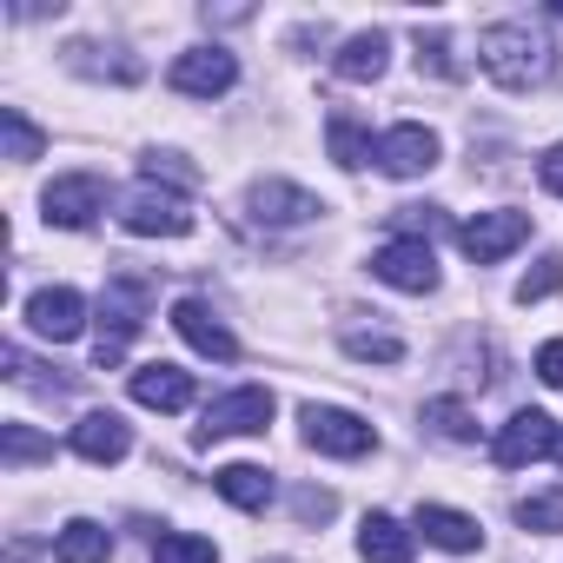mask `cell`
I'll list each match as a JSON object with an SVG mask.
<instances>
[{
    "label": "cell",
    "instance_id": "6da1fadb",
    "mask_svg": "<svg viewBox=\"0 0 563 563\" xmlns=\"http://www.w3.org/2000/svg\"><path fill=\"white\" fill-rule=\"evenodd\" d=\"M550 54H556V47H550L530 21H497V27L477 34V67H484L504 93L537 87V80L550 74Z\"/></svg>",
    "mask_w": 563,
    "mask_h": 563
},
{
    "label": "cell",
    "instance_id": "7a4b0ae2",
    "mask_svg": "<svg viewBox=\"0 0 563 563\" xmlns=\"http://www.w3.org/2000/svg\"><path fill=\"white\" fill-rule=\"evenodd\" d=\"M146 306H153V286H146L140 272L107 278V299H100V339H93V365H100V372L126 358L133 332L146 325Z\"/></svg>",
    "mask_w": 563,
    "mask_h": 563
},
{
    "label": "cell",
    "instance_id": "3957f363",
    "mask_svg": "<svg viewBox=\"0 0 563 563\" xmlns=\"http://www.w3.org/2000/svg\"><path fill=\"white\" fill-rule=\"evenodd\" d=\"M299 424H306V444L325 451V457H365L378 444V431L358 411H345V405H306Z\"/></svg>",
    "mask_w": 563,
    "mask_h": 563
},
{
    "label": "cell",
    "instance_id": "277c9868",
    "mask_svg": "<svg viewBox=\"0 0 563 563\" xmlns=\"http://www.w3.org/2000/svg\"><path fill=\"white\" fill-rule=\"evenodd\" d=\"M272 424V391L265 385H239L225 398L206 405V424H199V444H219V438H252Z\"/></svg>",
    "mask_w": 563,
    "mask_h": 563
},
{
    "label": "cell",
    "instance_id": "5b68a950",
    "mask_svg": "<svg viewBox=\"0 0 563 563\" xmlns=\"http://www.w3.org/2000/svg\"><path fill=\"white\" fill-rule=\"evenodd\" d=\"M120 225L133 239H186L192 232V206L179 192H159V186H140L126 206H120Z\"/></svg>",
    "mask_w": 563,
    "mask_h": 563
},
{
    "label": "cell",
    "instance_id": "8992f818",
    "mask_svg": "<svg viewBox=\"0 0 563 563\" xmlns=\"http://www.w3.org/2000/svg\"><path fill=\"white\" fill-rule=\"evenodd\" d=\"M530 239V212H477V219H464L457 225V245H464V258L471 265H497V258H510L517 245Z\"/></svg>",
    "mask_w": 563,
    "mask_h": 563
},
{
    "label": "cell",
    "instance_id": "52a82bcc",
    "mask_svg": "<svg viewBox=\"0 0 563 563\" xmlns=\"http://www.w3.org/2000/svg\"><path fill=\"white\" fill-rule=\"evenodd\" d=\"M372 278H385L391 292H438V258L431 239H391L372 252Z\"/></svg>",
    "mask_w": 563,
    "mask_h": 563
},
{
    "label": "cell",
    "instance_id": "ba28073f",
    "mask_svg": "<svg viewBox=\"0 0 563 563\" xmlns=\"http://www.w3.org/2000/svg\"><path fill=\"white\" fill-rule=\"evenodd\" d=\"M41 212H47V225L80 232V225H93V219L107 212V179H100V173H67V179H54V186L41 192Z\"/></svg>",
    "mask_w": 563,
    "mask_h": 563
},
{
    "label": "cell",
    "instance_id": "9c48e42d",
    "mask_svg": "<svg viewBox=\"0 0 563 563\" xmlns=\"http://www.w3.org/2000/svg\"><path fill=\"white\" fill-rule=\"evenodd\" d=\"M550 451H556V418H543V411L504 418V424H497V444H490V457H497L504 471H523V464H537V457H550Z\"/></svg>",
    "mask_w": 563,
    "mask_h": 563
},
{
    "label": "cell",
    "instance_id": "30bf717a",
    "mask_svg": "<svg viewBox=\"0 0 563 563\" xmlns=\"http://www.w3.org/2000/svg\"><path fill=\"white\" fill-rule=\"evenodd\" d=\"M173 87L192 93V100H219V93L239 87V60L225 47H192V54L173 60Z\"/></svg>",
    "mask_w": 563,
    "mask_h": 563
},
{
    "label": "cell",
    "instance_id": "8fae6325",
    "mask_svg": "<svg viewBox=\"0 0 563 563\" xmlns=\"http://www.w3.org/2000/svg\"><path fill=\"white\" fill-rule=\"evenodd\" d=\"M27 325H34L41 339L67 345V339H80V332H87V299H80L74 286H41V292L27 299Z\"/></svg>",
    "mask_w": 563,
    "mask_h": 563
},
{
    "label": "cell",
    "instance_id": "7c38bea8",
    "mask_svg": "<svg viewBox=\"0 0 563 563\" xmlns=\"http://www.w3.org/2000/svg\"><path fill=\"white\" fill-rule=\"evenodd\" d=\"M378 166H385L391 179H418V173H431V166H438V133L418 126V120L391 126V133L378 140Z\"/></svg>",
    "mask_w": 563,
    "mask_h": 563
},
{
    "label": "cell",
    "instance_id": "4fadbf2b",
    "mask_svg": "<svg viewBox=\"0 0 563 563\" xmlns=\"http://www.w3.org/2000/svg\"><path fill=\"white\" fill-rule=\"evenodd\" d=\"M173 332H179L199 358H219V365H232V358H239V339L219 325V312H212L206 299H179V306H173Z\"/></svg>",
    "mask_w": 563,
    "mask_h": 563
},
{
    "label": "cell",
    "instance_id": "5bb4252c",
    "mask_svg": "<svg viewBox=\"0 0 563 563\" xmlns=\"http://www.w3.org/2000/svg\"><path fill=\"white\" fill-rule=\"evenodd\" d=\"M325 206L306 192V186H292V179H258L252 186V219H265V225H306V219H319Z\"/></svg>",
    "mask_w": 563,
    "mask_h": 563
},
{
    "label": "cell",
    "instance_id": "9a60e30c",
    "mask_svg": "<svg viewBox=\"0 0 563 563\" xmlns=\"http://www.w3.org/2000/svg\"><path fill=\"white\" fill-rule=\"evenodd\" d=\"M74 451H80L87 464H120V457L133 451V431H126L120 411H87V418L74 424Z\"/></svg>",
    "mask_w": 563,
    "mask_h": 563
},
{
    "label": "cell",
    "instance_id": "2e32d148",
    "mask_svg": "<svg viewBox=\"0 0 563 563\" xmlns=\"http://www.w3.org/2000/svg\"><path fill=\"white\" fill-rule=\"evenodd\" d=\"M133 405H146V411H186L192 405V372H179V365H140L133 372Z\"/></svg>",
    "mask_w": 563,
    "mask_h": 563
},
{
    "label": "cell",
    "instance_id": "e0dca14e",
    "mask_svg": "<svg viewBox=\"0 0 563 563\" xmlns=\"http://www.w3.org/2000/svg\"><path fill=\"white\" fill-rule=\"evenodd\" d=\"M418 530H424V543H438V550H451V556H471V550L484 543L477 517H464V510H451V504H418Z\"/></svg>",
    "mask_w": 563,
    "mask_h": 563
},
{
    "label": "cell",
    "instance_id": "ac0fdd59",
    "mask_svg": "<svg viewBox=\"0 0 563 563\" xmlns=\"http://www.w3.org/2000/svg\"><path fill=\"white\" fill-rule=\"evenodd\" d=\"M385 60H391V34L372 27V34H352V41L332 54V74H339V80H378Z\"/></svg>",
    "mask_w": 563,
    "mask_h": 563
},
{
    "label": "cell",
    "instance_id": "d6986e66",
    "mask_svg": "<svg viewBox=\"0 0 563 563\" xmlns=\"http://www.w3.org/2000/svg\"><path fill=\"white\" fill-rule=\"evenodd\" d=\"M358 556H365V563H411V530H405L398 517L372 510V517L358 523Z\"/></svg>",
    "mask_w": 563,
    "mask_h": 563
},
{
    "label": "cell",
    "instance_id": "ffe728a7",
    "mask_svg": "<svg viewBox=\"0 0 563 563\" xmlns=\"http://www.w3.org/2000/svg\"><path fill=\"white\" fill-rule=\"evenodd\" d=\"M212 490H219L225 504H239V510H265V504H272V477H265L258 464H225V471L212 477Z\"/></svg>",
    "mask_w": 563,
    "mask_h": 563
},
{
    "label": "cell",
    "instance_id": "44dd1931",
    "mask_svg": "<svg viewBox=\"0 0 563 563\" xmlns=\"http://www.w3.org/2000/svg\"><path fill=\"white\" fill-rule=\"evenodd\" d=\"M107 550H113V537H107V523H93V517H74V523L54 537V556H60V563H107Z\"/></svg>",
    "mask_w": 563,
    "mask_h": 563
},
{
    "label": "cell",
    "instance_id": "7402d4cb",
    "mask_svg": "<svg viewBox=\"0 0 563 563\" xmlns=\"http://www.w3.org/2000/svg\"><path fill=\"white\" fill-rule=\"evenodd\" d=\"M325 140H332V159H339L345 173H358V166H365V159L378 153V146H372V133H365V126H358L352 113H332V126H325Z\"/></svg>",
    "mask_w": 563,
    "mask_h": 563
},
{
    "label": "cell",
    "instance_id": "603a6c76",
    "mask_svg": "<svg viewBox=\"0 0 563 563\" xmlns=\"http://www.w3.org/2000/svg\"><path fill=\"white\" fill-rule=\"evenodd\" d=\"M0 140H8V159H14V166H27V159L47 153V133H41L21 107H0Z\"/></svg>",
    "mask_w": 563,
    "mask_h": 563
},
{
    "label": "cell",
    "instance_id": "cb8c5ba5",
    "mask_svg": "<svg viewBox=\"0 0 563 563\" xmlns=\"http://www.w3.org/2000/svg\"><path fill=\"white\" fill-rule=\"evenodd\" d=\"M41 457H54V438H41L34 424H0V464H41Z\"/></svg>",
    "mask_w": 563,
    "mask_h": 563
},
{
    "label": "cell",
    "instance_id": "d4e9b609",
    "mask_svg": "<svg viewBox=\"0 0 563 563\" xmlns=\"http://www.w3.org/2000/svg\"><path fill=\"white\" fill-rule=\"evenodd\" d=\"M424 424H431L444 444H477V418H471L457 398H431V405H424Z\"/></svg>",
    "mask_w": 563,
    "mask_h": 563
},
{
    "label": "cell",
    "instance_id": "484cf974",
    "mask_svg": "<svg viewBox=\"0 0 563 563\" xmlns=\"http://www.w3.org/2000/svg\"><path fill=\"white\" fill-rule=\"evenodd\" d=\"M153 563H219V550H212V537L159 530V537H153Z\"/></svg>",
    "mask_w": 563,
    "mask_h": 563
},
{
    "label": "cell",
    "instance_id": "4316f807",
    "mask_svg": "<svg viewBox=\"0 0 563 563\" xmlns=\"http://www.w3.org/2000/svg\"><path fill=\"white\" fill-rule=\"evenodd\" d=\"M517 523L537 530V537H556V530H563V490H537V497H523V504H517Z\"/></svg>",
    "mask_w": 563,
    "mask_h": 563
},
{
    "label": "cell",
    "instance_id": "83f0119b",
    "mask_svg": "<svg viewBox=\"0 0 563 563\" xmlns=\"http://www.w3.org/2000/svg\"><path fill=\"white\" fill-rule=\"evenodd\" d=\"M345 352L365 358V365H398L405 358V339L398 332H345Z\"/></svg>",
    "mask_w": 563,
    "mask_h": 563
},
{
    "label": "cell",
    "instance_id": "f1b7e54d",
    "mask_svg": "<svg viewBox=\"0 0 563 563\" xmlns=\"http://www.w3.org/2000/svg\"><path fill=\"white\" fill-rule=\"evenodd\" d=\"M550 292H563V258H556V252L537 258V272L517 278V299H523V306H537V299H550Z\"/></svg>",
    "mask_w": 563,
    "mask_h": 563
},
{
    "label": "cell",
    "instance_id": "f546056e",
    "mask_svg": "<svg viewBox=\"0 0 563 563\" xmlns=\"http://www.w3.org/2000/svg\"><path fill=\"white\" fill-rule=\"evenodd\" d=\"M418 74H431V80H457V60H451V41L431 27H418Z\"/></svg>",
    "mask_w": 563,
    "mask_h": 563
},
{
    "label": "cell",
    "instance_id": "4dcf8cb0",
    "mask_svg": "<svg viewBox=\"0 0 563 563\" xmlns=\"http://www.w3.org/2000/svg\"><path fill=\"white\" fill-rule=\"evenodd\" d=\"M140 173H146V186H159V179H173V186H192V179H199V173H192L179 153H146V166H140Z\"/></svg>",
    "mask_w": 563,
    "mask_h": 563
},
{
    "label": "cell",
    "instance_id": "1f68e13d",
    "mask_svg": "<svg viewBox=\"0 0 563 563\" xmlns=\"http://www.w3.org/2000/svg\"><path fill=\"white\" fill-rule=\"evenodd\" d=\"M391 225H398V239H431L444 219H438V206H398V212H391Z\"/></svg>",
    "mask_w": 563,
    "mask_h": 563
},
{
    "label": "cell",
    "instance_id": "d6a6232c",
    "mask_svg": "<svg viewBox=\"0 0 563 563\" xmlns=\"http://www.w3.org/2000/svg\"><path fill=\"white\" fill-rule=\"evenodd\" d=\"M74 67H80V74H107V80H140V74H146L140 60H93L87 47H74Z\"/></svg>",
    "mask_w": 563,
    "mask_h": 563
},
{
    "label": "cell",
    "instance_id": "836d02e7",
    "mask_svg": "<svg viewBox=\"0 0 563 563\" xmlns=\"http://www.w3.org/2000/svg\"><path fill=\"white\" fill-rule=\"evenodd\" d=\"M332 510H339L332 490H292V517H299V523H325Z\"/></svg>",
    "mask_w": 563,
    "mask_h": 563
},
{
    "label": "cell",
    "instance_id": "e575fe53",
    "mask_svg": "<svg viewBox=\"0 0 563 563\" xmlns=\"http://www.w3.org/2000/svg\"><path fill=\"white\" fill-rule=\"evenodd\" d=\"M537 378H543V385H556V391H563V339H550V345H543V352H537Z\"/></svg>",
    "mask_w": 563,
    "mask_h": 563
},
{
    "label": "cell",
    "instance_id": "d590c367",
    "mask_svg": "<svg viewBox=\"0 0 563 563\" xmlns=\"http://www.w3.org/2000/svg\"><path fill=\"white\" fill-rule=\"evenodd\" d=\"M537 179H543V186H550V192L563 199V146H550V153L537 159Z\"/></svg>",
    "mask_w": 563,
    "mask_h": 563
},
{
    "label": "cell",
    "instance_id": "8d00e7d4",
    "mask_svg": "<svg viewBox=\"0 0 563 563\" xmlns=\"http://www.w3.org/2000/svg\"><path fill=\"white\" fill-rule=\"evenodd\" d=\"M550 457H556V464H563V431H556V451H550Z\"/></svg>",
    "mask_w": 563,
    "mask_h": 563
},
{
    "label": "cell",
    "instance_id": "74e56055",
    "mask_svg": "<svg viewBox=\"0 0 563 563\" xmlns=\"http://www.w3.org/2000/svg\"><path fill=\"white\" fill-rule=\"evenodd\" d=\"M556 21H563V0H556Z\"/></svg>",
    "mask_w": 563,
    "mask_h": 563
},
{
    "label": "cell",
    "instance_id": "f35d334b",
    "mask_svg": "<svg viewBox=\"0 0 563 563\" xmlns=\"http://www.w3.org/2000/svg\"><path fill=\"white\" fill-rule=\"evenodd\" d=\"M272 563H292V556H272Z\"/></svg>",
    "mask_w": 563,
    "mask_h": 563
}]
</instances>
